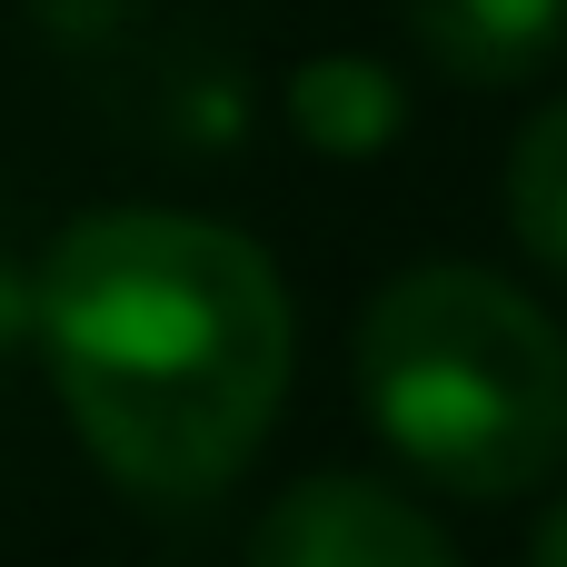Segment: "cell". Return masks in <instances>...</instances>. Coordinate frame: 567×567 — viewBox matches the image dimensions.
Segmentation results:
<instances>
[{
  "label": "cell",
  "mask_w": 567,
  "mask_h": 567,
  "mask_svg": "<svg viewBox=\"0 0 567 567\" xmlns=\"http://www.w3.org/2000/svg\"><path fill=\"white\" fill-rule=\"evenodd\" d=\"M30 349L130 498H219L279 429L299 329L269 249L199 209H90L30 269Z\"/></svg>",
  "instance_id": "obj_1"
},
{
  "label": "cell",
  "mask_w": 567,
  "mask_h": 567,
  "mask_svg": "<svg viewBox=\"0 0 567 567\" xmlns=\"http://www.w3.org/2000/svg\"><path fill=\"white\" fill-rule=\"evenodd\" d=\"M349 379L389 458L449 498H528L567 478V329L478 259H419L369 289Z\"/></svg>",
  "instance_id": "obj_2"
},
{
  "label": "cell",
  "mask_w": 567,
  "mask_h": 567,
  "mask_svg": "<svg viewBox=\"0 0 567 567\" xmlns=\"http://www.w3.org/2000/svg\"><path fill=\"white\" fill-rule=\"evenodd\" d=\"M249 567H458V548L409 488L359 478V468H319L259 508Z\"/></svg>",
  "instance_id": "obj_3"
},
{
  "label": "cell",
  "mask_w": 567,
  "mask_h": 567,
  "mask_svg": "<svg viewBox=\"0 0 567 567\" xmlns=\"http://www.w3.org/2000/svg\"><path fill=\"white\" fill-rule=\"evenodd\" d=\"M399 20L458 90H528L567 50V0H399Z\"/></svg>",
  "instance_id": "obj_4"
},
{
  "label": "cell",
  "mask_w": 567,
  "mask_h": 567,
  "mask_svg": "<svg viewBox=\"0 0 567 567\" xmlns=\"http://www.w3.org/2000/svg\"><path fill=\"white\" fill-rule=\"evenodd\" d=\"M289 130L319 150V159H379L399 130H409V90L389 60H359V50H319L289 70Z\"/></svg>",
  "instance_id": "obj_5"
},
{
  "label": "cell",
  "mask_w": 567,
  "mask_h": 567,
  "mask_svg": "<svg viewBox=\"0 0 567 567\" xmlns=\"http://www.w3.org/2000/svg\"><path fill=\"white\" fill-rule=\"evenodd\" d=\"M498 199H508V239L567 279V90L528 110V130L508 140V169H498Z\"/></svg>",
  "instance_id": "obj_6"
},
{
  "label": "cell",
  "mask_w": 567,
  "mask_h": 567,
  "mask_svg": "<svg viewBox=\"0 0 567 567\" xmlns=\"http://www.w3.org/2000/svg\"><path fill=\"white\" fill-rule=\"evenodd\" d=\"M10 349H30V269L0 259V359H10Z\"/></svg>",
  "instance_id": "obj_7"
},
{
  "label": "cell",
  "mask_w": 567,
  "mask_h": 567,
  "mask_svg": "<svg viewBox=\"0 0 567 567\" xmlns=\"http://www.w3.org/2000/svg\"><path fill=\"white\" fill-rule=\"evenodd\" d=\"M528 567H567V498L538 518V538H528Z\"/></svg>",
  "instance_id": "obj_8"
}]
</instances>
